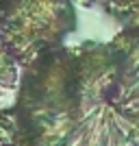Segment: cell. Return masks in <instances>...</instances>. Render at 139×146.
I'll list each match as a JSON object with an SVG mask.
<instances>
[{
	"mask_svg": "<svg viewBox=\"0 0 139 146\" xmlns=\"http://www.w3.org/2000/svg\"><path fill=\"white\" fill-rule=\"evenodd\" d=\"M7 111L13 146H139V24L48 50Z\"/></svg>",
	"mask_w": 139,
	"mask_h": 146,
	"instance_id": "6da1fadb",
	"label": "cell"
},
{
	"mask_svg": "<svg viewBox=\"0 0 139 146\" xmlns=\"http://www.w3.org/2000/svg\"><path fill=\"white\" fill-rule=\"evenodd\" d=\"M0 146H13L11 140V122H9V111H0Z\"/></svg>",
	"mask_w": 139,
	"mask_h": 146,
	"instance_id": "277c9868",
	"label": "cell"
},
{
	"mask_svg": "<svg viewBox=\"0 0 139 146\" xmlns=\"http://www.w3.org/2000/svg\"><path fill=\"white\" fill-rule=\"evenodd\" d=\"M72 0H0V44L15 66H30L76 31Z\"/></svg>",
	"mask_w": 139,
	"mask_h": 146,
	"instance_id": "7a4b0ae2",
	"label": "cell"
},
{
	"mask_svg": "<svg viewBox=\"0 0 139 146\" xmlns=\"http://www.w3.org/2000/svg\"><path fill=\"white\" fill-rule=\"evenodd\" d=\"M20 68L15 66V61L9 57V52L5 50V46L0 44V87L11 90L15 87V83L20 81Z\"/></svg>",
	"mask_w": 139,
	"mask_h": 146,
	"instance_id": "3957f363",
	"label": "cell"
}]
</instances>
